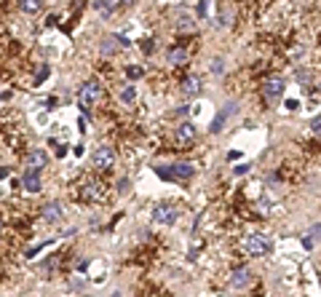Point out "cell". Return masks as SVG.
<instances>
[{"label": "cell", "mask_w": 321, "mask_h": 297, "mask_svg": "<svg viewBox=\"0 0 321 297\" xmlns=\"http://www.w3.org/2000/svg\"><path fill=\"white\" fill-rule=\"evenodd\" d=\"M284 89H287V80H284V78H270V80H265V86H263V97L268 102H273V99H279L284 94Z\"/></svg>", "instance_id": "8992f818"}, {"label": "cell", "mask_w": 321, "mask_h": 297, "mask_svg": "<svg viewBox=\"0 0 321 297\" xmlns=\"http://www.w3.org/2000/svg\"><path fill=\"white\" fill-rule=\"evenodd\" d=\"M177 217H180V211H177L174 204H156L153 206V220L158 225H174Z\"/></svg>", "instance_id": "5b68a950"}, {"label": "cell", "mask_w": 321, "mask_h": 297, "mask_svg": "<svg viewBox=\"0 0 321 297\" xmlns=\"http://www.w3.org/2000/svg\"><path fill=\"white\" fill-rule=\"evenodd\" d=\"M137 0H121V6H134Z\"/></svg>", "instance_id": "f546056e"}, {"label": "cell", "mask_w": 321, "mask_h": 297, "mask_svg": "<svg viewBox=\"0 0 321 297\" xmlns=\"http://www.w3.org/2000/svg\"><path fill=\"white\" fill-rule=\"evenodd\" d=\"M121 8V0H97V11L102 16H113Z\"/></svg>", "instance_id": "5bb4252c"}, {"label": "cell", "mask_w": 321, "mask_h": 297, "mask_svg": "<svg viewBox=\"0 0 321 297\" xmlns=\"http://www.w3.org/2000/svg\"><path fill=\"white\" fill-rule=\"evenodd\" d=\"M246 169H249V166H246V163H241V166H236L233 172H236V174H246Z\"/></svg>", "instance_id": "4316f807"}, {"label": "cell", "mask_w": 321, "mask_h": 297, "mask_svg": "<svg viewBox=\"0 0 321 297\" xmlns=\"http://www.w3.org/2000/svg\"><path fill=\"white\" fill-rule=\"evenodd\" d=\"M126 187H129V180H121V182H118V190H121V193H126Z\"/></svg>", "instance_id": "83f0119b"}, {"label": "cell", "mask_w": 321, "mask_h": 297, "mask_svg": "<svg viewBox=\"0 0 321 297\" xmlns=\"http://www.w3.org/2000/svg\"><path fill=\"white\" fill-rule=\"evenodd\" d=\"M244 249H246V254H252V257H265L270 252V239L263 233H252L244 239Z\"/></svg>", "instance_id": "3957f363"}, {"label": "cell", "mask_w": 321, "mask_h": 297, "mask_svg": "<svg viewBox=\"0 0 321 297\" xmlns=\"http://www.w3.org/2000/svg\"><path fill=\"white\" fill-rule=\"evenodd\" d=\"M169 62L172 65H185L187 62V51L185 49H172L169 51Z\"/></svg>", "instance_id": "e0dca14e"}, {"label": "cell", "mask_w": 321, "mask_h": 297, "mask_svg": "<svg viewBox=\"0 0 321 297\" xmlns=\"http://www.w3.org/2000/svg\"><path fill=\"white\" fill-rule=\"evenodd\" d=\"M311 132H313L316 137H321V115H318V118H313V121H311Z\"/></svg>", "instance_id": "d4e9b609"}, {"label": "cell", "mask_w": 321, "mask_h": 297, "mask_svg": "<svg viewBox=\"0 0 321 297\" xmlns=\"http://www.w3.org/2000/svg\"><path fill=\"white\" fill-rule=\"evenodd\" d=\"M297 108H300V102H297V99H289V102H287V110H297Z\"/></svg>", "instance_id": "484cf974"}, {"label": "cell", "mask_w": 321, "mask_h": 297, "mask_svg": "<svg viewBox=\"0 0 321 297\" xmlns=\"http://www.w3.org/2000/svg\"><path fill=\"white\" fill-rule=\"evenodd\" d=\"M94 166H97L99 172H110L115 166V150L110 145H102L94 150Z\"/></svg>", "instance_id": "277c9868"}, {"label": "cell", "mask_w": 321, "mask_h": 297, "mask_svg": "<svg viewBox=\"0 0 321 297\" xmlns=\"http://www.w3.org/2000/svg\"><path fill=\"white\" fill-rule=\"evenodd\" d=\"M156 174L166 182H185V180H193L196 169L190 163H172V166H156Z\"/></svg>", "instance_id": "6da1fadb"}, {"label": "cell", "mask_w": 321, "mask_h": 297, "mask_svg": "<svg viewBox=\"0 0 321 297\" xmlns=\"http://www.w3.org/2000/svg\"><path fill=\"white\" fill-rule=\"evenodd\" d=\"M316 241H321V222H316L313 228H311V236L305 239V246H313Z\"/></svg>", "instance_id": "ac0fdd59"}, {"label": "cell", "mask_w": 321, "mask_h": 297, "mask_svg": "<svg viewBox=\"0 0 321 297\" xmlns=\"http://www.w3.org/2000/svg\"><path fill=\"white\" fill-rule=\"evenodd\" d=\"M177 27L185 30V32H190V30H193V22H190V16H182L180 22H177Z\"/></svg>", "instance_id": "cb8c5ba5"}, {"label": "cell", "mask_w": 321, "mask_h": 297, "mask_svg": "<svg viewBox=\"0 0 321 297\" xmlns=\"http://www.w3.org/2000/svg\"><path fill=\"white\" fill-rule=\"evenodd\" d=\"M19 6L25 14H40L43 11V0H19Z\"/></svg>", "instance_id": "9a60e30c"}, {"label": "cell", "mask_w": 321, "mask_h": 297, "mask_svg": "<svg viewBox=\"0 0 321 297\" xmlns=\"http://www.w3.org/2000/svg\"><path fill=\"white\" fill-rule=\"evenodd\" d=\"M249 284H252V273H249L246 268L233 270V276H230V287H233V289H246Z\"/></svg>", "instance_id": "30bf717a"}, {"label": "cell", "mask_w": 321, "mask_h": 297, "mask_svg": "<svg viewBox=\"0 0 321 297\" xmlns=\"http://www.w3.org/2000/svg\"><path fill=\"white\" fill-rule=\"evenodd\" d=\"M233 113H236V104H228L225 110H220L217 115H214V121H211V126H209V132H211V134H220V132H222V126L228 123V118H230Z\"/></svg>", "instance_id": "52a82bcc"}, {"label": "cell", "mask_w": 321, "mask_h": 297, "mask_svg": "<svg viewBox=\"0 0 321 297\" xmlns=\"http://www.w3.org/2000/svg\"><path fill=\"white\" fill-rule=\"evenodd\" d=\"M318 86H321V83H318Z\"/></svg>", "instance_id": "1f68e13d"}, {"label": "cell", "mask_w": 321, "mask_h": 297, "mask_svg": "<svg viewBox=\"0 0 321 297\" xmlns=\"http://www.w3.org/2000/svg\"><path fill=\"white\" fill-rule=\"evenodd\" d=\"M201 89H204V83H201V78H196V75H187L182 80V97H198Z\"/></svg>", "instance_id": "8fae6325"}, {"label": "cell", "mask_w": 321, "mask_h": 297, "mask_svg": "<svg viewBox=\"0 0 321 297\" xmlns=\"http://www.w3.org/2000/svg\"><path fill=\"white\" fill-rule=\"evenodd\" d=\"M211 73L214 75H222L225 73V65H222V59L217 56V59H211Z\"/></svg>", "instance_id": "7402d4cb"}, {"label": "cell", "mask_w": 321, "mask_h": 297, "mask_svg": "<svg viewBox=\"0 0 321 297\" xmlns=\"http://www.w3.org/2000/svg\"><path fill=\"white\" fill-rule=\"evenodd\" d=\"M196 134H198V129H196V123H193V121H182L180 126H177V139H180V142H190V139H196Z\"/></svg>", "instance_id": "7c38bea8"}, {"label": "cell", "mask_w": 321, "mask_h": 297, "mask_svg": "<svg viewBox=\"0 0 321 297\" xmlns=\"http://www.w3.org/2000/svg\"><path fill=\"white\" fill-rule=\"evenodd\" d=\"M22 185H25V190H27V193H40V190H43L40 174H35V172H27L25 177H22Z\"/></svg>", "instance_id": "4fadbf2b"}, {"label": "cell", "mask_w": 321, "mask_h": 297, "mask_svg": "<svg viewBox=\"0 0 321 297\" xmlns=\"http://www.w3.org/2000/svg\"><path fill=\"white\" fill-rule=\"evenodd\" d=\"M3 177H8V169H6V166L0 169V180H3Z\"/></svg>", "instance_id": "4dcf8cb0"}, {"label": "cell", "mask_w": 321, "mask_h": 297, "mask_svg": "<svg viewBox=\"0 0 321 297\" xmlns=\"http://www.w3.org/2000/svg\"><path fill=\"white\" fill-rule=\"evenodd\" d=\"M99 94H102L99 83H97V80H86V83L80 86V91H78V108H80L83 113H89L94 104H97Z\"/></svg>", "instance_id": "7a4b0ae2"}, {"label": "cell", "mask_w": 321, "mask_h": 297, "mask_svg": "<svg viewBox=\"0 0 321 297\" xmlns=\"http://www.w3.org/2000/svg\"><path fill=\"white\" fill-rule=\"evenodd\" d=\"M99 196H102V187L99 185H86V187H83V198L94 201V198H99Z\"/></svg>", "instance_id": "d6986e66"}, {"label": "cell", "mask_w": 321, "mask_h": 297, "mask_svg": "<svg viewBox=\"0 0 321 297\" xmlns=\"http://www.w3.org/2000/svg\"><path fill=\"white\" fill-rule=\"evenodd\" d=\"M46 78H49V65H43V67L38 70V75H35V86H40Z\"/></svg>", "instance_id": "603a6c76"}, {"label": "cell", "mask_w": 321, "mask_h": 297, "mask_svg": "<svg viewBox=\"0 0 321 297\" xmlns=\"http://www.w3.org/2000/svg\"><path fill=\"white\" fill-rule=\"evenodd\" d=\"M49 163V156H46L43 150H32L30 156H27V172H35V174H40V169Z\"/></svg>", "instance_id": "ba28073f"}, {"label": "cell", "mask_w": 321, "mask_h": 297, "mask_svg": "<svg viewBox=\"0 0 321 297\" xmlns=\"http://www.w3.org/2000/svg\"><path fill=\"white\" fill-rule=\"evenodd\" d=\"M40 211H43V220H46V222H59V220L65 217L62 204H59V201H49V204H46Z\"/></svg>", "instance_id": "9c48e42d"}, {"label": "cell", "mask_w": 321, "mask_h": 297, "mask_svg": "<svg viewBox=\"0 0 321 297\" xmlns=\"http://www.w3.org/2000/svg\"><path fill=\"white\" fill-rule=\"evenodd\" d=\"M297 80H300V83L308 80V73H305V70H300V73H297Z\"/></svg>", "instance_id": "f1b7e54d"}, {"label": "cell", "mask_w": 321, "mask_h": 297, "mask_svg": "<svg viewBox=\"0 0 321 297\" xmlns=\"http://www.w3.org/2000/svg\"><path fill=\"white\" fill-rule=\"evenodd\" d=\"M115 40H118L115 35H107V38H104V43H102V51H104V54H110V51L115 49Z\"/></svg>", "instance_id": "44dd1931"}, {"label": "cell", "mask_w": 321, "mask_h": 297, "mask_svg": "<svg viewBox=\"0 0 321 297\" xmlns=\"http://www.w3.org/2000/svg\"><path fill=\"white\" fill-rule=\"evenodd\" d=\"M126 75L132 78V80H137V78H142V75H145V70H142V67H137V65H132V67H126Z\"/></svg>", "instance_id": "ffe728a7"}, {"label": "cell", "mask_w": 321, "mask_h": 297, "mask_svg": "<svg viewBox=\"0 0 321 297\" xmlns=\"http://www.w3.org/2000/svg\"><path fill=\"white\" fill-rule=\"evenodd\" d=\"M118 97H121V102H123V104H134V99H137V89H134V83H129V86H123Z\"/></svg>", "instance_id": "2e32d148"}]
</instances>
